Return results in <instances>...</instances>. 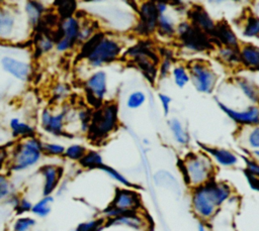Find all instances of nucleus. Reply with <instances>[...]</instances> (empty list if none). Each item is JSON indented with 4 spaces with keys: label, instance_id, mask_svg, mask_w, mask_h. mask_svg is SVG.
<instances>
[{
    "label": "nucleus",
    "instance_id": "nucleus-1",
    "mask_svg": "<svg viewBox=\"0 0 259 231\" xmlns=\"http://www.w3.org/2000/svg\"><path fill=\"white\" fill-rule=\"evenodd\" d=\"M233 196L234 190L230 184L212 179L191 189V210L199 221L209 223Z\"/></svg>",
    "mask_w": 259,
    "mask_h": 231
},
{
    "label": "nucleus",
    "instance_id": "nucleus-2",
    "mask_svg": "<svg viewBox=\"0 0 259 231\" xmlns=\"http://www.w3.org/2000/svg\"><path fill=\"white\" fill-rule=\"evenodd\" d=\"M122 44L118 39L110 37L105 32L98 30L80 47V59L92 68H100L118 59Z\"/></svg>",
    "mask_w": 259,
    "mask_h": 231
},
{
    "label": "nucleus",
    "instance_id": "nucleus-3",
    "mask_svg": "<svg viewBox=\"0 0 259 231\" xmlns=\"http://www.w3.org/2000/svg\"><path fill=\"white\" fill-rule=\"evenodd\" d=\"M185 184L191 189L199 187L214 179L215 165L204 151L189 152L179 162Z\"/></svg>",
    "mask_w": 259,
    "mask_h": 231
},
{
    "label": "nucleus",
    "instance_id": "nucleus-4",
    "mask_svg": "<svg viewBox=\"0 0 259 231\" xmlns=\"http://www.w3.org/2000/svg\"><path fill=\"white\" fill-rule=\"evenodd\" d=\"M42 142L35 135L19 139L9 151L8 169L20 172L35 166L44 156Z\"/></svg>",
    "mask_w": 259,
    "mask_h": 231
},
{
    "label": "nucleus",
    "instance_id": "nucleus-5",
    "mask_svg": "<svg viewBox=\"0 0 259 231\" xmlns=\"http://www.w3.org/2000/svg\"><path fill=\"white\" fill-rule=\"evenodd\" d=\"M118 106L115 102L103 103L94 109L87 131V136L94 143L103 142L118 128Z\"/></svg>",
    "mask_w": 259,
    "mask_h": 231
},
{
    "label": "nucleus",
    "instance_id": "nucleus-6",
    "mask_svg": "<svg viewBox=\"0 0 259 231\" xmlns=\"http://www.w3.org/2000/svg\"><path fill=\"white\" fill-rule=\"evenodd\" d=\"M124 57L128 59L149 82L154 83L156 81L160 59L151 41L143 40L138 42L124 52Z\"/></svg>",
    "mask_w": 259,
    "mask_h": 231
},
{
    "label": "nucleus",
    "instance_id": "nucleus-7",
    "mask_svg": "<svg viewBox=\"0 0 259 231\" xmlns=\"http://www.w3.org/2000/svg\"><path fill=\"white\" fill-rule=\"evenodd\" d=\"M141 195L132 188H118L115 190L112 201L102 210V218L109 220L120 215L140 212L142 209Z\"/></svg>",
    "mask_w": 259,
    "mask_h": 231
},
{
    "label": "nucleus",
    "instance_id": "nucleus-8",
    "mask_svg": "<svg viewBox=\"0 0 259 231\" xmlns=\"http://www.w3.org/2000/svg\"><path fill=\"white\" fill-rule=\"evenodd\" d=\"M176 34L181 44L192 51H207L214 48L212 39L189 22L183 21L176 26Z\"/></svg>",
    "mask_w": 259,
    "mask_h": 231
},
{
    "label": "nucleus",
    "instance_id": "nucleus-9",
    "mask_svg": "<svg viewBox=\"0 0 259 231\" xmlns=\"http://www.w3.org/2000/svg\"><path fill=\"white\" fill-rule=\"evenodd\" d=\"M186 69L190 80L198 92L210 94L213 91L218 77L207 62L193 60L188 63Z\"/></svg>",
    "mask_w": 259,
    "mask_h": 231
},
{
    "label": "nucleus",
    "instance_id": "nucleus-10",
    "mask_svg": "<svg viewBox=\"0 0 259 231\" xmlns=\"http://www.w3.org/2000/svg\"><path fill=\"white\" fill-rule=\"evenodd\" d=\"M0 2V41H14L20 35V16L17 8Z\"/></svg>",
    "mask_w": 259,
    "mask_h": 231
},
{
    "label": "nucleus",
    "instance_id": "nucleus-11",
    "mask_svg": "<svg viewBox=\"0 0 259 231\" xmlns=\"http://www.w3.org/2000/svg\"><path fill=\"white\" fill-rule=\"evenodd\" d=\"M84 90L88 104L94 109L99 108L103 104V100L107 93L106 73L102 70L92 73L84 81Z\"/></svg>",
    "mask_w": 259,
    "mask_h": 231
},
{
    "label": "nucleus",
    "instance_id": "nucleus-12",
    "mask_svg": "<svg viewBox=\"0 0 259 231\" xmlns=\"http://www.w3.org/2000/svg\"><path fill=\"white\" fill-rule=\"evenodd\" d=\"M139 20L135 27V32L140 36H150L156 32L159 12L154 1L142 2L138 9Z\"/></svg>",
    "mask_w": 259,
    "mask_h": 231
},
{
    "label": "nucleus",
    "instance_id": "nucleus-13",
    "mask_svg": "<svg viewBox=\"0 0 259 231\" xmlns=\"http://www.w3.org/2000/svg\"><path fill=\"white\" fill-rule=\"evenodd\" d=\"M38 172L42 178V196H52V194L60 187L64 168L58 164L47 163L38 168Z\"/></svg>",
    "mask_w": 259,
    "mask_h": 231
},
{
    "label": "nucleus",
    "instance_id": "nucleus-14",
    "mask_svg": "<svg viewBox=\"0 0 259 231\" xmlns=\"http://www.w3.org/2000/svg\"><path fill=\"white\" fill-rule=\"evenodd\" d=\"M0 65L5 73L18 81L27 82L31 77L32 67L27 62L10 55H5L1 59Z\"/></svg>",
    "mask_w": 259,
    "mask_h": 231
},
{
    "label": "nucleus",
    "instance_id": "nucleus-15",
    "mask_svg": "<svg viewBox=\"0 0 259 231\" xmlns=\"http://www.w3.org/2000/svg\"><path fill=\"white\" fill-rule=\"evenodd\" d=\"M220 108L235 122L241 125L259 126V106L250 105L244 110H235L226 106L224 103L219 102Z\"/></svg>",
    "mask_w": 259,
    "mask_h": 231
},
{
    "label": "nucleus",
    "instance_id": "nucleus-16",
    "mask_svg": "<svg viewBox=\"0 0 259 231\" xmlns=\"http://www.w3.org/2000/svg\"><path fill=\"white\" fill-rule=\"evenodd\" d=\"M71 106L65 102L61 104V107L58 111H54L48 122V124L42 128L47 133L54 136H63L67 133V116L71 110Z\"/></svg>",
    "mask_w": 259,
    "mask_h": 231
},
{
    "label": "nucleus",
    "instance_id": "nucleus-17",
    "mask_svg": "<svg viewBox=\"0 0 259 231\" xmlns=\"http://www.w3.org/2000/svg\"><path fill=\"white\" fill-rule=\"evenodd\" d=\"M215 46H230V47H240L239 40L231 26L226 21L217 22L212 33L210 35Z\"/></svg>",
    "mask_w": 259,
    "mask_h": 231
},
{
    "label": "nucleus",
    "instance_id": "nucleus-18",
    "mask_svg": "<svg viewBox=\"0 0 259 231\" xmlns=\"http://www.w3.org/2000/svg\"><path fill=\"white\" fill-rule=\"evenodd\" d=\"M187 14L190 21L189 23L194 27L200 29L210 37L215 23L209 16V14L205 11V9L200 5H195L188 10Z\"/></svg>",
    "mask_w": 259,
    "mask_h": 231
},
{
    "label": "nucleus",
    "instance_id": "nucleus-19",
    "mask_svg": "<svg viewBox=\"0 0 259 231\" xmlns=\"http://www.w3.org/2000/svg\"><path fill=\"white\" fill-rule=\"evenodd\" d=\"M49 10L50 8L42 1H25L23 3V12L28 28L34 31Z\"/></svg>",
    "mask_w": 259,
    "mask_h": 231
},
{
    "label": "nucleus",
    "instance_id": "nucleus-20",
    "mask_svg": "<svg viewBox=\"0 0 259 231\" xmlns=\"http://www.w3.org/2000/svg\"><path fill=\"white\" fill-rule=\"evenodd\" d=\"M105 226H125L136 231H144L147 227V220L140 212H133L105 220Z\"/></svg>",
    "mask_w": 259,
    "mask_h": 231
},
{
    "label": "nucleus",
    "instance_id": "nucleus-21",
    "mask_svg": "<svg viewBox=\"0 0 259 231\" xmlns=\"http://www.w3.org/2000/svg\"><path fill=\"white\" fill-rule=\"evenodd\" d=\"M200 147L206 154L210 156L212 160L214 159V161L222 166L232 167V166H235L239 161L238 156L229 149L220 148V147H210L202 143H200Z\"/></svg>",
    "mask_w": 259,
    "mask_h": 231
},
{
    "label": "nucleus",
    "instance_id": "nucleus-22",
    "mask_svg": "<svg viewBox=\"0 0 259 231\" xmlns=\"http://www.w3.org/2000/svg\"><path fill=\"white\" fill-rule=\"evenodd\" d=\"M34 31L35 34L33 36V47L36 55L40 56L50 53L53 49H55L56 42L53 37L55 30L36 29Z\"/></svg>",
    "mask_w": 259,
    "mask_h": 231
},
{
    "label": "nucleus",
    "instance_id": "nucleus-23",
    "mask_svg": "<svg viewBox=\"0 0 259 231\" xmlns=\"http://www.w3.org/2000/svg\"><path fill=\"white\" fill-rule=\"evenodd\" d=\"M240 62L243 67L251 71H259V47L252 43L240 47Z\"/></svg>",
    "mask_w": 259,
    "mask_h": 231
},
{
    "label": "nucleus",
    "instance_id": "nucleus-24",
    "mask_svg": "<svg viewBox=\"0 0 259 231\" xmlns=\"http://www.w3.org/2000/svg\"><path fill=\"white\" fill-rule=\"evenodd\" d=\"M235 83L250 102L259 106V87L254 82L247 78L239 77L235 79Z\"/></svg>",
    "mask_w": 259,
    "mask_h": 231
},
{
    "label": "nucleus",
    "instance_id": "nucleus-25",
    "mask_svg": "<svg viewBox=\"0 0 259 231\" xmlns=\"http://www.w3.org/2000/svg\"><path fill=\"white\" fill-rule=\"evenodd\" d=\"M9 129L12 137L17 139L35 135V128L27 122L20 121L17 117H13L9 120Z\"/></svg>",
    "mask_w": 259,
    "mask_h": 231
},
{
    "label": "nucleus",
    "instance_id": "nucleus-26",
    "mask_svg": "<svg viewBox=\"0 0 259 231\" xmlns=\"http://www.w3.org/2000/svg\"><path fill=\"white\" fill-rule=\"evenodd\" d=\"M240 47L221 46L218 47V57L222 63L230 67H237L241 65L240 62Z\"/></svg>",
    "mask_w": 259,
    "mask_h": 231
},
{
    "label": "nucleus",
    "instance_id": "nucleus-27",
    "mask_svg": "<svg viewBox=\"0 0 259 231\" xmlns=\"http://www.w3.org/2000/svg\"><path fill=\"white\" fill-rule=\"evenodd\" d=\"M156 31L161 37L172 38L176 35V25L170 16L162 14L159 16Z\"/></svg>",
    "mask_w": 259,
    "mask_h": 231
},
{
    "label": "nucleus",
    "instance_id": "nucleus-28",
    "mask_svg": "<svg viewBox=\"0 0 259 231\" xmlns=\"http://www.w3.org/2000/svg\"><path fill=\"white\" fill-rule=\"evenodd\" d=\"M98 31V24L95 21L89 19H81V25L79 34L77 37V46H81L90 37H92Z\"/></svg>",
    "mask_w": 259,
    "mask_h": 231
},
{
    "label": "nucleus",
    "instance_id": "nucleus-29",
    "mask_svg": "<svg viewBox=\"0 0 259 231\" xmlns=\"http://www.w3.org/2000/svg\"><path fill=\"white\" fill-rule=\"evenodd\" d=\"M79 165L85 169H99L104 163L102 155L93 149H88L85 155L78 161Z\"/></svg>",
    "mask_w": 259,
    "mask_h": 231
},
{
    "label": "nucleus",
    "instance_id": "nucleus-30",
    "mask_svg": "<svg viewBox=\"0 0 259 231\" xmlns=\"http://www.w3.org/2000/svg\"><path fill=\"white\" fill-rule=\"evenodd\" d=\"M54 11L57 13L60 19H65L71 16H74L77 12V2L63 0L53 2Z\"/></svg>",
    "mask_w": 259,
    "mask_h": 231
},
{
    "label": "nucleus",
    "instance_id": "nucleus-31",
    "mask_svg": "<svg viewBox=\"0 0 259 231\" xmlns=\"http://www.w3.org/2000/svg\"><path fill=\"white\" fill-rule=\"evenodd\" d=\"M54 202L53 196H42L37 202L32 205L31 213L39 218H46L52 211V204Z\"/></svg>",
    "mask_w": 259,
    "mask_h": 231
},
{
    "label": "nucleus",
    "instance_id": "nucleus-32",
    "mask_svg": "<svg viewBox=\"0 0 259 231\" xmlns=\"http://www.w3.org/2000/svg\"><path fill=\"white\" fill-rule=\"evenodd\" d=\"M168 124H169L170 130L172 131V134H173L176 142H178L179 144H182V145H185L189 142V135L179 120L171 119L168 122Z\"/></svg>",
    "mask_w": 259,
    "mask_h": 231
},
{
    "label": "nucleus",
    "instance_id": "nucleus-33",
    "mask_svg": "<svg viewBox=\"0 0 259 231\" xmlns=\"http://www.w3.org/2000/svg\"><path fill=\"white\" fill-rule=\"evenodd\" d=\"M71 88L66 83H56L52 87V99L57 104H63L69 98Z\"/></svg>",
    "mask_w": 259,
    "mask_h": 231
},
{
    "label": "nucleus",
    "instance_id": "nucleus-34",
    "mask_svg": "<svg viewBox=\"0 0 259 231\" xmlns=\"http://www.w3.org/2000/svg\"><path fill=\"white\" fill-rule=\"evenodd\" d=\"M15 193L14 184L7 175L0 172V202H6Z\"/></svg>",
    "mask_w": 259,
    "mask_h": 231
},
{
    "label": "nucleus",
    "instance_id": "nucleus-35",
    "mask_svg": "<svg viewBox=\"0 0 259 231\" xmlns=\"http://www.w3.org/2000/svg\"><path fill=\"white\" fill-rule=\"evenodd\" d=\"M87 147L80 143H74L66 147L63 157L72 161H79L87 152Z\"/></svg>",
    "mask_w": 259,
    "mask_h": 231
},
{
    "label": "nucleus",
    "instance_id": "nucleus-36",
    "mask_svg": "<svg viewBox=\"0 0 259 231\" xmlns=\"http://www.w3.org/2000/svg\"><path fill=\"white\" fill-rule=\"evenodd\" d=\"M243 34L247 37H259V17L250 14L246 17Z\"/></svg>",
    "mask_w": 259,
    "mask_h": 231
},
{
    "label": "nucleus",
    "instance_id": "nucleus-37",
    "mask_svg": "<svg viewBox=\"0 0 259 231\" xmlns=\"http://www.w3.org/2000/svg\"><path fill=\"white\" fill-rule=\"evenodd\" d=\"M100 170L104 171L106 175H108L111 179H113L115 182H117L118 184L124 186L125 188H135V185H133L122 174H120L119 171H117L115 168L103 163L100 167Z\"/></svg>",
    "mask_w": 259,
    "mask_h": 231
},
{
    "label": "nucleus",
    "instance_id": "nucleus-38",
    "mask_svg": "<svg viewBox=\"0 0 259 231\" xmlns=\"http://www.w3.org/2000/svg\"><path fill=\"white\" fill-rule=\"evenodd\" d=\"M36 224L34 218L29 216H20L12 224L11 231H30Z\"/></svg>",
    "mask_w": 259,
    "mask_h": 231
},
{
    "label": "nucleus",
    "instance_id": "nucleus-39",
    "mask_svg": "<svg viewBox=\"0 0 259 231\" xmlns=\"http://www.w3.org/2000/svg\"><path fill=\"white\" fill-rule=\"evenodd\" d=\"M104 226L105 220L102 217H100L79 223L74 229V231H101V229Z\"/></svg>",
    "mask_w": 259,
    "mask_h": 231
},
{
    "label": "nucleus",
    "instance_id": "nucleus-40",
    "mask_svg": "<svg viewBox=\"0 0 259 231\" xmlns=\"http://www.w3.org/2000/svg\"><path fill=\"white\" fill-rule=\"evenodd\" d=\"M172 75L174 78V82L175 84L179 87V88H184L185 85L188 84V82L190 81L189 78V74L187 72L186 67L184 66H176L174 67V69L172 70Z\"/></svg>",
    "mask_w": 259,
    "mask_h": 231
},
{
    "label": "nucleus",
    "instance_id": "nucleus-41",
    "mask_svg": "<svg viewBox=\"0 0 259 231\" xmlns=\"http://www.w3.org/2000/svg\"><path fill=\"white\" fill-rule=\"evenodd\" d=\"M66 147L58 142H42V153L44 155L53 156V157H60L64 155Z\"/></svg>",
    "mask_w": 259,
    "mask_h": 231
},
{
    "label": "nucleus",
    "instance_id": "nucleus-42",
    "mask_svg": "<svg viewBox=\"0 0 259 231\" xmlns=\"http://www.w3.org/2000/svg\"><path fill=\"white\" fill-rule=\"evenodd\" d=\"M146 101V96L143 92L141 91H137L132 93L126 101V106L131 109H137L139 107H141L144 102Z\"/></svg>",
    "mask_w": 259,
    "mask_h": 231
},
{
    "label": "nucleus",
    "instance_id": "nucleus-43",
    "mask_svg": "<svg viewBox=\"0 0 259 231\" xmlns=\"http://www.w3.org/2000/svg\"><path fill=\"white\" fill-rule=\"evenodd\" d=\"M243 159L245 161V174L259 178V162L252 157L243 156Z\"/></svg>",
    "mask_w": 259,
    "mask_h": 231
},
{
    "label": "nucleus",
    "instance_id": "nucleus-44",
    "mask_svg": "<svg viewBox=\"0 0 259 231\" xmlns=\"http://www.w3.org/2000/svg\"><path fill=\"white\" fill-rule=\"evenodd\" d=\"M248 146L253 149H259V126H254L250 129L247 135Z\"/></svg>",
    "mask_w": 259,
    "mask_h": 231
},
{
    "label": "nucleus",
    "instance_id": "nucleus-45",
    "mask_svg": "<svg viewBox=\"0 0 259 231\" xmlns=\"http://www.w3.org/2000/svg\"><path fill=\"white\" fill-rule=\"evenodd\" d=\"M171 54H165L163 60L160 62V66H159V77L160 79H163L165 77L168 76L171 67H172V61H171Z\"/></svg>",
    "mask_w": 259,
    "mask_h": 231
},
{
    "label": "nucleus",
    "instance_id": "nucleus-46",
    "mask_svg": "<svg viewBox=\"0 0 259 231\" xmlns=\"http://www.w3.org/2000/svg\"><path fill=\"white\" fill-rule=\"evenodd\" d=\"M32 205L33 204L31 203V201L29 199H27L26 197H20L18 205L16 206V208L14 210L18 215H21V214L30 212L31 208H32Z\"/></svg>",
    "mask_w": 259,
    "mask_h": 231
},
{
    "label": "nucleus",
    "instance_id": "nucleus-47",
    "mask_svg": "<svg viewBox=\"0 0 259 231\" xmlns=\"http://www.w3.org/2000/svg\"><path fill=\"white\" fill-rule=\"evenodd\" d=\"M159 99L162 103V107H163V111L164 114L167 115L169 113V108H170V103H171V98L168 95L165 94H159Z\"/></svg>",
    "mask_w": 259,
    "mask_h": 231
},
{
    "label": "nucleus",
    "instance_id": "nucleus-48",
    "mask_svg": "<svg viewBox=\"0 0 259 231\" xmlns=\"http://www.w3.org/2000/svg\"><path fill=\"white\" fill-rule=\"evenodd\" d=\"M245 177H246V180L249 184V186L255 190V191H259V178H255V177H252V176H249L247 174H245Z\"/></svg>",
    "mask_w": 259,
    "mask_h": 231
},
{
    "label": "nucleus",
    "instance_id": "nucleus-49",
    "mask_svg": "<svg viewBox=\"0 0 259 231\" xmlns=\"http://www.w3.org/2000/svg\"><path fill=\"white\" fill-rule=\"evenodd\" d=\"M8 156H9V152H7V151L4 150V149H0V169H1V167H3L5 164L7 165Z\"/></svg>",
    "mask_w": 259,
    "mask_h": 231
},
{
    "label": "nucleus",
    "instance_id": "nucleus-50",
    "mask_svg": "<svg viewBox=\"0 0 259 231\" xmlns=\"http://www.w3.org/2000/svg\"><path fill=\"white\" fill-rule=\"evenodd\" d=\"M209 230H210L209 223L202 222V221L198 222V224H197V231H209Z\"/></svg>",
    "mask_w": 259,
    "mask_h": 231
},
{
    "label": "nucleus",
    "instance_id": "nucleus-51",
    "mask_svg": "<svg viewBox=\"0 0 259 231\" xmlns=\"http://www.w3.org/2000/svg\"><path fill=\"white\" fill-rule=\"evenodd\" d=\"M156 6H157V9H158V12L160 15L165 14V11L167 10V3L156 2Z\"/></svg>",
    "mask_w": 259,
    "mask_h": 231
},
{
    "label": "nucleus",
    "instance_id": "nucleus-52",
    "mask_svg": "<svg viewBox=\"0 0 259 231\" xmlns=\"http://www.w3.org/2000/svg\"><path fill=\"white\" fill-rule=\"evenodd\" d=\"M251 157L259 162V149H253L251 150Z\"/></svg>",
    "mask_w": 259,
    "mask_h": 231
}]
</instances>
